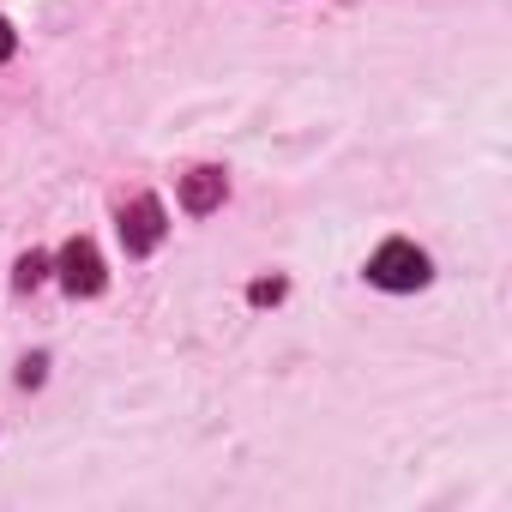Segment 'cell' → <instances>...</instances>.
<instances>
[{"label": "cell", "instance_id": "1", "mask_svg": "<svg viewBox=\"0 0 512 512\" xmlns=\"http://www.w3.org/2000/svg\"><path fill=\"white\" fill-rule=\"evenodd\" d=\"M368 284H380V290H422L428 284V253H416L410 241H386L368 260Z\"/></svg>", "mask_w": 512, "mask_h": 512}, {"label": "cell", "instance_id": "2", "mask_svg": "<svg viewBox=\"0 0 512 512\" xmlns=\"http://www.w3.org/2000/svg\"><path fill=\"white\" fill-rule=\"evenodd\" d=\"M163 235H169V211H163V199L139 193L133 205H121V247H127V253H151Z\"/></svg>", "mask_w": 512, "mask_h": 512}, {"label": "cell", "instance_id": "3", "mask_svg": "<svg viewBox=\"0 0 512 512\" xmlns=\"http://www.w3.org/2000/svg\"><path fill=\"white\" fill-rule=\"evenodd\" d=\"M61 284H67V296H97L103 290V253H97V241H67L61 247Z\"/></svg>", "mask_w": 512, "mask_h": 512}, {"label": "cell", "instance_id": "4", "mask_svg": "<svg viewBox=\"0 0 512 512\" xmlns=\"http://www.w3.org/2000/svg\"><path fill=\"white\" fill-rule=\"evenodd\" d=\"M223 193H229V175H223V169H187V175H181V205H187L193 217L217 211Z\"/></svg>", "mask_w": 512, "mask_h": 512}, {"label": "cell", "instance_id": "5", "mask_svg": "<svg viewBox=\"0 0 512 512\" xmlns=\"http://www.w3.org/2000/svg\"><path fill=\"white\" fill-rule=\"evenodd\" d=\"M43 278H49V253H25L19 272H13V284H19V290H37Z\"/></svg>", "mask_w": 512, "mask_h": 512}, {"label": "cell", "instance_id": "6", "mask_svg": "<svg viewBox=\"0 0 512 512\" xmlns=\"http://www.w3.org/2000/svg\"><path fill=\"white\" fill-rule=\"evenodd\" d=\"M278 296H284V284H278V278H272V284H253V302H278Z\"/></svg>", "mask_w": 512, "mask_h": 512}, {"label": "cell", "instance_id": "7", "mask_svg": "<svg viewBox=\"0 0 512 512\" xmlns=\"http://www.w3.org/2000/svg\"><path fill=\"white\" fill-rule=\"evenodd\" d=\"M19 380H25V386H37V380H43V356H31V362L19 368Z\"/></svg>", "mask_w": 512, "mask_h": 512}, {"label": "cell", "instance_id": "8", "mask_svg": "<svg viewBox=\"0 0 512 512\" xmlns=\"http://www.w3.org/2000/svg\"><path fill=\"white\" fill-rule=\"evenodd\" d=\"M7 55H13V25L0 19V61H7Z\"/></svg>", "mask_w": 512, "mask_h": 512}]
</instances>
